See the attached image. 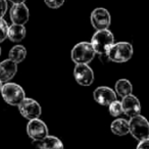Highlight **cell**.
Wrapping results in <instances>:
<instances>
[{
	"instance_id": "obj_6",
	"label": "cell",
	"mask_w": 149,
	"mask_h": 149,
	"mask_svg": "<svg viewBox=\"0 0 149 149\" xmlns=\"http://www.w3.org/2000/svg\"><path fill=\"white\" fill-rule=\"evenodd\" d=\"M19 110L22 116L29 120L39 118L42 113L40 104L32 98H25L19 105Z\"/></svg>"
},
{
	"instance_id": "obj_7",
	"label": "cell",
	"mask_w": 149,
	"mask_h": 149,
	"mask_svg": "<svg viewBox=\"0 0 149 149\" xmlns=\"http://www.w3.org/2000/svg\"><path fill=\"white\" fill-rule=\"evenodd\" d=\"M74 76L77 83L81 86H90L94 81V72L92 68L86 63L76 64Z\"/></svg>"
},
{
	"instance_id": "obj_5",
	"label": "cell",
	"mask_w": 149,
	"mask_h": 149,
	"mask_svg": "<svg viewBox=\"0 0 149 149\" xmlns=\"http://www.w3.org/2000/svg\"><path fill=\"white\" fill-rule=\"evenodd\" d=\"M130 133L136 140L142 141L149 138V122L143 116H133L129 120Z\"/></svg>"
},
{
	"instance_id": "obj_17",
	"label": "cell",
	"mask_w": 149,
	"mask_h": 149,
	"mask_svg": "<svg viewBox=\"0 0 149 149\" xmlns=\"http://www.w3.org/2000/svg\"><path fill=\"white\" fill-rule=\"evenodd\" d=\"M116 92L120 97H126V96L132 94L133 86L130 81L126 79H120L116 83Z\"/></svg>"
},
{
	"instance_id": "obj_23",
	"label": "cell",
	"mask_w": 149,
	"mask_h": 149,
	"mask_svg": "<svg viewBox=\"0 0 149 149\" xmlns=\"http://www.w3.org/2000/svg\"><path fill=\"white\" fill-rule=\"evenodd\" d=\"M137 149H149V138L140 141L137 146Z\"/></svg>"
},
{
	"instance_id": "obj_1",
	"label": "cell",
	"mask_w": 149,
	"mask_h": 149,
	"mask_svg": "<svg viewBox=\"0 0 149 149\" xmlns=\"http://www.w3.org/2000/svg\"><path fill=\"white\" fill-rule=\"evenodd\" d=\"M91 44L96 53L106 56L109 48L114 44L113 34L108 29L98 30L92 37Z\"/></svg>"
},
{
	"instance_id": "obj_8",
	"label": "cell",
	"mask_w": 149,
	"mask_h": 149,
	"mask_svg": "<svg viewBox=\"0 0 149 149\" xmlns=\"http://www.w3.org/2000/svg\"><path fill=\"white\" fill-rule=\"evenodd\" d=\"M27 133L30 138L35 141H41L48 136V128L40 118L31 120L27 125Z\"/></svg>"
},
{
	"instance_id": "obj_22",
	"label": "cell",
	"mask_w": 149,
	"mask_h": 149,
	"mask_svg": "<svg viewBox=\"0 0 149 149\" xmlns=\"http://www.w3.org/2000/svg\"><path fill=\"white\" fill-rule=\"evenodd\" d=\"M7 11V1L0 0V19H2Z\"/></svg>"
},
{
	"instance_id": "obj_24",
	"label": "cell",
	"mask_w": 149,
	"mask_h": 149,
	"mask_svg": "<svg viewBox=\"0 0 149 149\" xmlns=\"http://www.w3.org/2000/svg\"><path fill=\"white\" fill-rule=\"evenodd\" d=\"M13 4H19V3H25L26 0H9Z\"/></svg>"
},
{
	"instance_id": "obj_13",
	"label": "cell",
	"mask_w": 149,
	"mask_h": 149,
	"mask_svg": "<svg viewBox=\"0 0 149 149\" xmlns=\"http://www.w3.org/2000/svg\"><path fill=\"white\" fill-rule=\"evenodd\" d=\"M17 72V63L11 59H5L0 62V81L7 83L15 76Z\"/></svg>"
},
{
	"instance_id": "obj_21",
	"label": "cell",
	"mask_w": 149,
	"mask_h": 149,
	"mask_svg": "<svg viewBox=\"0 0 149 149\" xmlns=\"http://www.w3.org/2000/svg\"><path fill=\"white\" fill-rule=\"evenodd\" d=\"M44 1H45V4L47 5L48 7L56 9V8H59L64 3L65 0H44Z\"/></svg>"
},
{
	"instance_id": "obj_15",
	"label": "cell",
	"mask_w": 149,
	"mask_h": 149,
	"mask_svg": "<svg viewBox=\"0 0 149 149\" xmlns=\"http://www.w3.org/2000/svg\"><path fill=\"white\" fill-rule=\"evenodd\" d=\"M26 37V28L24 25L13 24L8 29V39L13 42H21Z\"/></svg>"
},
{
	"instance_id": "obj_12",
	"label": "cell",
	"mask_w": 149,
	"mask_h": 149,
	"mask_svg": "<svg viewBox=\"0 0 149 149\" xmlns=\"http://www.w3.org/2000/svg\"><path fill=\"white\" fill-rule=\"evenodd\" d=\"M10 19L13 24L17 25H25L29 21V9L25 5V3H19V4H13L10 8Z\"/></svg>"
},
{
	"instance_id": "obj_4",
	"label": "cell",
	"mask_w": 149,
	"mask_h": 149,
	"mask_svg": "<svg viewBox=\"0 0 149 149\" xmlns=\"http://www.w3.org/2000/svg\"><path fill=\"white\" fill-rule=\"evenodd\" d=\"M1 94L4 101L13 106H19L26 98L24 89L15 83H5L2 86Z\"/></svg>"
},
{
	"instance_id": "obj_9",
	"label": "cell",
	"mask_w": 149,
	"mask_h": 149,
	"mask_svg": "<svg viewBox=\"0 0 149 149\" xmlns=\"http://www.w3.org/2000/svg\"><path fill=\"white\" fill-rule=\"evenodd\" d=\"M110 22H111V17L107 9L99 7L92 11L91 24L94 29H96L97 31L108 29V27L110 26Z\"/></svg>"
},
{
	"instance_id": "obj_18",
	"label": "cell",
	"mask_w": 149,
	"mask_h": 149,
	"mask_svg": "<svg viewBox=\"0 0 149 149\" xmlns=\"http://www.w3.org/2000/svg\"><path fill=\"white\" fill-rule=\"evenodd\" d=\"M27 56V49L22 45H17L11 48L9 51V59L13 60L17 63L24 61V59Z\"/></svg>"
},
{
	"instance_id": "obj_19",
	"label": "cell",
	"mask_w": 149,
	"mask_h": 149,
	"mask_svg": "<svg viewBox=\"0 0 149 149\" xmlns=\"http://www.w3.org/2000/svg\"><path fill=\"white\" fill-rule=\"evenodd\" d=\"M109 113L112 116H120L122 113H124V110H123V105L122 102L118 101V100H114L112 103H110L109 105Z\"/></svg>"
},
{
	"instance_id": "obj_14",
	"label": "cell",
	"mask_w": 149,
	"mask_h": 149,
	"mask_svg": "<svg viewBox=\"0 0 149 149\" xmlns=\"http://www.w3.org/2000/svg\"><path fill=\"white\" fill-rule=\"evenodd\" d=\"M111 132L118 136H125L130 133V124L125 118H116L111 123Z\"/></svg>"
},
{
	"instance_id": "obj_26",
	"label": "cell",
	"mask_w": 149,
	"mask_h": 149,
	"mask_svg": "<svg viewBox=\"0 0 149 149\" xmlns=\"http://www.w3.org/2000/svg\"><path fill=\"white\" fill-rule=\"evenodd\" d=\"M0 55H1V48H0Z\"/></svg>"
},
{
	"instance_id": "obj_2",
	"label": "cell",
	"mask_w": 149,
	"mask_h": 149,
	"mask_svg": "<svg viewBox=\"0 0 149 149\" xmlns=\"http://www.w3.org/2000/svg\"><path fill=\"white\" fill-rule=\"evenodd\" d=\"M107 58L113 62H126L133 56V46L129 42H118L114 43L106 54Z\"/></svg>"
},
{
	"instance_id": "obj_25",
	"label": "cell",
	"mask_w": 149,
	"mask_h": 149,
	"mask_svg": "<svg viewBox=\"0 0 149 149\" xmlns=\"http://www.w3.org/2000/svg\"><path fill=\"white\" fill-rule=\"evenodd\" d=\"M2 82H1V81H0V92H1V90H2Z\"/></svg>"
},
{
	"instance_id": "obj_3",
	"label": "cell",
	"mask_w": 149,
	"mask_h": 149,
	"mask_svg": "<svg viewBox=\"0 0 149 149\" xmlns=\"http://www.w3.org/2000/svg\"><path fill=\"white\" fill-rule=\"evenodd\" d=\"M95 50L89 42H80L72 49V59L76 64L90 63L95 57Z\"/></svg>"
},
{
	"instance_id": "obj_20",
	"label": "cell",
	"mask_w": 149,
	"mask_h": 149,
	"mask_svg": "<svg viewBox=\"0 0 149 149\" xmlns=\"http://www.w3.org/2000/svg\"><path fill=\"white\" fill-rule=\"evenodd\" d=\"M8 25L3 19H0V43L8 37Z\"/></svg>"
},
{
	"instance_id": "obj_16",
	"label": "cell",
	"mask_w": 149,
	"mask_h": 149,
	"mask_svg": "<svg viewBox=\"0 0 149 149\" xmlns=\"http://www.w3.org/2000/svg\"><path fill=\"white\" fill-rule=\"evenodd\" d=\"M40 149H64L62 142L58 138L48 135L43 140L39 141Z\"/></svg>"
},
{
	"instance_id": "obj_11",
	"label": "cell",
	"mask_w": 149,
	"mask_h": 149,
	"mask_svg": "<svg viewBox=\"0 0 149 149\" xmlns=\"http://www.w3.org/2000/svg\"><path fill=\"white\" fill-rule=\"evenodd\" d=\"M122 105H123L124 113L126 114V116H128L129 118L139 116L141 112L140 101H139V99L136 96L132 95V94H130V95L123 98Z\"/></svg>"
},
{
	"instance_id": "obj_10",
	"label": "cell",
	"mask_w": 149,
	"mask_h": 149,
	"mask_svg": "<svg viewBox=\"0 0 149 149\" xmlns=\"http://www.w3.org/2000/svg\"><path fill=\"white\" fill-rule=\"evenodd\" d=\"M93 97L97 103L103 106H109L110 103L116 100V92L110 88L105 87V86L98 87L97 89H95L93 93Z\"/></svg>"
}]
</instances>
